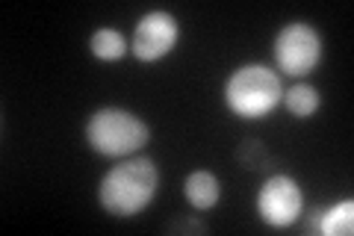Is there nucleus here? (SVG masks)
I'll use <instances>...</instances> for the list:
<instances>
[{"mask_svg": "<svg viewBox=\"0 0 354 236\" xmlns=\"http://www.w3.org/2000/svg\"><path fill=\"white\" fill-rule=\"evenodd\" d=\"M283 104H286V112H290V116L310 118L319 107H322V95H319V89H313L310 83H298L283 95Z\"/></svg>", "mask_w": 354, "mask_h": 236, "instance_id": "nucleus-10", "label": "nucleus"}, {"mask_svg": "<svg viewBox=\"0 0 354 236\" xmlns=\"http://www.w3.org/2000/svg\"><path fill=\"white\" fill-rule=\"evenodd\" d=\"M281 77L266 65H242L225 83V104L239 118L257 121L281 104Z\"/></svg>", "mask_w": 354, "mask_h": 236, "instance_id": "nucleus-3", "label": "nucleus"}, {"mask_svg": "<svg viewBox=\"0 0 354 236\" xmlns=\"http://www.w3.org/2000/svg\"><path fill=\"white\" fill-rule=\"evenodd\" d=\"M316 230L325 236H351L354 233V204L351 201H339L322 219H316Z\"/></svg>", "mask_w": 354, "mask_h": 236, "instance_id": "nucleus-8", "label": "nucleus"}, {"mask_svg": "<svg viewBox=\"0 0 354 236\" xmlns=\"http://www.w3.org/2000/svg\"><path fill=\"white\" fill-rule=\"evenodd\" d=\"M236 156H239V163L245 165V168H260L263 160H266V148H263L257 139H248V142H242V145H239Z\"/></svg>", "mask_w": 354, "mask_h": 236, "instance_id": "nucleus-11", "label": "nucleus"}, {"mask_svg": "<svg viewBox=\"0 0 354 236\" xmlns=\"http://www.w3.org/2000/svg\"><path fill=\"white\" fill-rule=\"evenodd\" d=\"M183 195L186 201L195 207V210H209L218 204V195H221V186H218V177L213 172H207V168H198L186 177L183 183Z\"/></svg>", "mask_w": 354, "mask_h": 236, "instance_id": "nucleus-7", "label": "nucleus"}, {"mask_svg": "<svg viewBox=\"0 0 354 236\" xmlns=\"http://www.w3.org/2000/svg\"><path fill=\"white\" fill-rule=\"evenodd\" d=\"M160 189V168L148 156H136V160H124L113 165L101 177V189H97V201L109 216L130 219L139 216Z\"/></svg>", "mask_w": 354, "mask_h": 236, "instance_id": "nucleus-1", "label": "nucleus"}, {"mask_svg": "<svg viewBox=\"0 0 354 236\" xmlns=\"http://www.w3.org/2000/svg\"><path fill=\"white\" fill-rule=\"evenodd\" d=\"M88 48H92V53L97 56V60H104V62H115L121 60V56L127 53V39H124V33H118L113 27H104V30H95L92 33V39H88Z\"/></svg>", "mask_w": 354, "mask_h": 236, "instance_id": "nucleus-9", "label": "nucleus"}, {"mask_svg": "<svg viewBox=\"0 0 354 236\" xmlns=\"http://www.w3.org/2000/svg\"><path fill=\"white\" fill-rule=\"evenodd\" d=\"M177 39H180L177 18L171 12H162V9H153V12H145L139 18L130 39V51L139 62H157L174 51Z\"/></svg>", "mask_w": 354, "mask_h": 236, "instance_id": "nucleus-5", "label": "nucleus"}, {"mask_svg": "<svg viewBox=\"0 0 354 236\" xmlns=\"http://www.w3.org/2000/svg\"><path fill=\"white\" fill-rule=\"evenodd\" d=\"M83 136L88 142V148H95L104 156H130L148 145L151 127L136 116V112L106 107V109H97L86 118Z\"/></svg>", "mask_w": 354, "mask_h": 236, "instance_id": "nucleus-2", "label": "nucleus"}, {"mask_svg": "<svg viewBox=\"0 0 354 236\" xmlns=\"http://www.w3.org/2000/svg\"><path fill=\"white\" fill-rule=\"evenodd\" d=\"M304 210V195L290 174H272L257 195V212L272 228H290Z\"/></svg>", "mask_w": 354, "mask_h": 236, "instance_id": "nucleus-6", "label": "nucleus"}, {"mask_svg": "<svg viewBox=\"0 0 354 236\" xmlns=\"http://www.w3.org/2000/svg\"><path fill=\"white\" fill-rule=\"evenodd\" d=\"M272 51H274V62H278L283 74L304 77L322 62V36L304 21H292L274 36Z\"/></svg>", "mask_w": 354, "mask_h": 236, "instance_id": "nucleus-4", "label": "nucleus"}]
</instances>
